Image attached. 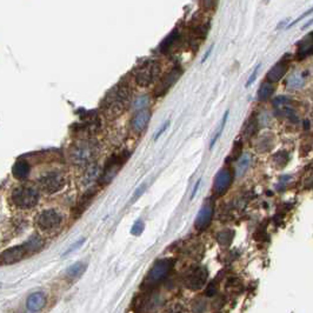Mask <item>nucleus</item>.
I'll list each match as a JSON object with an SVG mask.
<instances>
[{"label": "nucleus", "mask_w": 313, "mask_h": 313, "mask_svg": "<svg viewBox=\"0 0 313 313\" xmlns=\"http://www.w3.org/2000/svg\"><path fill=\"white\" fill-rule=\"evenodd\" d=\"M146 186H148V184L144 183V184H141L140 186L137 188V190H135V192L133 193V202H135L139 197H141V195L144 194V192L146 191V188H148Z\"/></svg>", "instance_id": "nucleus-32"}, {"label": "nucleus", "mask_w": 313, "mask_h": 313, "mask_svg": "<svg viewBox=\"0 0 313 313\" xmlns=\"http://www.w3.org/2000/svg\"><path fill=\"white\" fill-rule=\"evenodd\" d=\"M86 269H88V265H86V264L78 262V263L73 264V265H71L69 269H67L66 274L69 278L77 279V278H80L82 274L85 273Z\"/></svg>", "instance_id": "nucleus-22"}, {"label": "nucleus", "mask_w": 313, "mask_h": 313, "mask_svg": "<svg viewBox=\"0 0 313 313\" xmlns=\"http://www.w3.org/2000/svg\"><path fill=\"white\" fill-rule=\"evenodd\" d=\"M213 218V205L212 204H204L202 209L199 210V212L195 217L194 226L198 231H204L209 227L211 221Z\"/></svg>", "instance_id": "nucleus-14"}, {"label": "nucleus", "mask_w": 313, "mask_h": 313, "mask_svg": "<svg viewBox=\"0 0 313 313\" xmlns=\"http://www.w3.org/2000/svg\"><path fill=\"white\" fill-rule=\"evenodd\" d=\"M11 202L20 210L32 209L39 202V192L30 186L16 187L11 193Z\"/></svg>", "instance_id": "nucleus-4"}, {"label": "nucleus", "mask_w": 313, "mask_h": 313, "mask_svg": "<svg viewBox=\"0 0 313 313\" xmlns=\"http://www.w3.org/2000/svg\"><path fill=\"white\" fill-rule=\"evenodd\" d=\"M304 82L305 80H304L303 74H301L300 72H295L288 78V80H286V86L291 90H298V89L303 88Z\"/></svg>", "instance_id": "nucleus-23"}, {"label": "nucleus", "mask_w": 313, "mask_h": 313, "mask_svg": "<svg viewBox=\"0 0 313 313\" xmlns=\"http://www.w3.org/2000/svg\"><path fill=\"white\" fill-rule=\"evenodd\" d=\"M255 130H257V119H255V117L252 116L251 118L247 120L246 124H245V126L243 129V133L246 138H250L251 135L254 134Z\"/></svg>", "instance_id": "nucleus-27"}, {"label": "nucleus", "mask_w": 313, "mask_h": 313, "mask_svg": "<svg viewBox=\"0 0 313 313\" xmlns=\"http://www.w3.org/2000/svg\"><path fill=\"white\" fill-rule=\"evenodd\" d=\"M98 144L94 140H80L72 145L69 151V158L75 165H86L96 158Z\"/></svg>", "instance_id": "nucleus-3"}, {"label": "nucleus", "mask_w": 313, "mask_h": 313, "mask_svg": "<svg viewBox=\"0 0 313 313\" xmlns=\"http://www.w3.org/2000/svg\"><path fill=\"white\" fill-rule=\"evenodd\" d=\"M63 216L53 209L44 210L37 218V225L41 231H53L62 225Z\"/></svg>", "instance_id": "nucleus-9"}, {"label": "nucleus", "mask_w": 313, "mask_h": 313, "mask_svg": "<svg viewBox=\"0 0 313 313\" xmlns=\"http://www.w3.org/2000/svg\"><path fill=\"white\" fill-rule=\"evenodd\" d=\"M233 236H235V232L231 231V230H225V231L218 233L217 240L222 246H229V245L232 243Z\"/></svg>", "instance_id": "nucleus-26"}, {"label": "nucleus", "mask_w": 313, "mask_h": 313, "mask_svg": "<svg viewBox=\"0 0 313 313\" xmlns=\"http://www.w3.org/2000/svg\"><path fill=\"white\" fill-rule=\"evenodd\" d=\"M259 69H260V65H258L257 67H255V70L253 71V73L251 74V77L248 78V80H247V82H246V88H248V86H250L252 82H253L254 80H255V78H257V74H258V71H259Z\"/></svg>", "instance_id": "nucleus-34"}, {"label": "nucleus", "mask_w": 313, "mask_h": 313, "mask_svg": "<svg viewBox=\"0 0 313 313\" xmlns=\"http://www.w3.org/2000/svg\"><path fill=\"white\" fill-rule=\"evenodd\" d=\"M130 153L123 152L120 154H113L107 159L105 166L103 168V173L99 177V184L100 185H107L110 184L113 178L118 175L120 168L123 167V165L126 163V160L129 159Z\"/></svg>", "instance_id": "nucleus-5"}, {"label": "nucleus", "mask_w": 313, "mask_h": 313, "mask_svg": "<svg viewBox=\"0 0 313 313\" xmlns=\"http://www.w3.org/2000/svg\"><path fill=\"white\" fill-rule=\"evenodd\" d=\"M207 269L204 266H198L195 267L188 273L187 280H186V286L191 290H201L205 282L207 280Z\"/></svg>", "instance_id": "nucleus-12"}, {"label": "nucleus", "mask_w": 313, "mask_h": 313, "mask_svg": "<svg viewBox=\"0 0 313 313\" xmlns=\"http://www.w3.org/2000/svg\"><path fill=\"white\" fill-rule=\"evenodd\" d=\"M30 172H31V166H30L27 161L24 160V159L18 160L12 167L13 177H14V178L19 179V180L27 179L29 176H30Z\"/></svg>", "instance_id": "nucleus-20"}, {"label": "nucleus", "mask_w": 313, "mask_h": 313, "mask_svg": "<svg viewBox=\"0 0 313 313\" xmlns=\"http://www.w3.org/2000/svg\"><path fill=\"white\" fill-rule=\"evenodd\" d=\"M179 38V31L178 30H175L172 31L169 35L165 38V39L161 41V44L159 45V51L161 53H167V52L171 50V48L175 46L176 41L178 40Z\"/></svg>", "instance_id": "nucleus-21"}, {"label": "nucleus", "mask_w": 313, "mask_h": 313, "mask_svg": "<svg viewBox=\"0 0 313 313\" xmlns=\"http://www.w3.org/2000/svg\"><path fill=\"white\" fill-rule=\"evenodd\" d=\"M96 193H97L96 190H89L81 195V198L79 199L78 204L74 206V209H73V217H75V218L80 217L81 214L84 213L86 210H88V207L90 206V204H91L94 194H96Z\"/></svg>", "instance_id": "nucleus-18"}, {"label": "nucleus", "mask_w": 313, "mask_h": 313, "mask_svg": "<svg viewBox=\"0 0 313 313\" xmlns=\"http://www.w3.org/2000/svg\"><path fill=\"white\" fill-rule=\"evenodd\" d=\"M227 118H229V111H226L225 112V115H224V118H222V120H221V124H220V126H219V129L217 130V133L214 134V137L212 138V140H211V144H210V149H212L213 146H214V144H216V143L218 141V139H219L220 137H221V134H222V131H224V129H225V125H226V122H227Z\"/></svg>", "instance_id": "nucleus-28"}, {"label": "nucleus", "mask_w": 313, "mask_h": 313, "mask_svg": "<svg viewBox=\"0 0 313 313\" xmlns=\"http://www.w3.org/2000/svg\"><path fill=\"white\" fill-rule=\"evenodd\" d=\"M312 24H313V19H311V20H310V21H308V22H306V24H305V26H304V27H303V29H301V30H305V29H307V27H308V26H311Z\"/></svg>", "instance_id": "nucleus-39"}, {"label": "nucleus", "mask_w": 313, "mask_h": 313, "mask_svg": "<svg viewBox=\"0 0 313 313\" xmlns=\"http://www.w3.org/2000/svg\"><path fill=\"white\" fill-rule=\"evenodd\" d=\"M233 180L232 173L229 168H221L219 172L217 173L216 178H214L213 183V193L217 197H221L226 192L229 191L230 186H231Z\"/></svg>", "instance_id": "nucleus-11"}, {"label": "nucleus", "mask_w": 313, "mask_h": 313, "mask_svg": "<svg viewBox=\"0 0 313 313\" xmlns=\"http://www.w3.org/2000/svg\"><path fill=\"white\" fill-rule=\"evenodd\" d=\"M183 74V70L179 66L173 67L169 72L166 73L163 78L160 79V81L158 82V85L154 89L153 94L156 98L163 97L171 90L177 81L179 80L180 77Z\"/></svg>", "instance_id": "nucleus-10"}, {"label": "nucleus", "mask_w": 313, "mask_h": 313, "mask_svg": "<svg viewBox=\"0 0 313 313\" xmlns=\"http://www.w3.org/2000/svg\"><path fill=\"white\" fill-rule=\"evenodd\" d=\"M273 106L279 115L284 117L286 119H290L291 122H298V115L293 110V107L290 104V100L286 97H277L273 101Z\"/></svg>", "instance_id": "nucleus-13"}, {"label": "nucleus", "mask_w": 313, "mask_h": 313, "mask_svg": "<svg viewBox=\"0 0 313 313\" xmlns=\"http://www.w3.org/2000/svg\"><path fill=\"white\" fill-rule=\"evenodd\" d=\"M201 183H202V179H198V182L195 183L193 190H192V193H191V199H193L195 197V193H197V191L199 190V186H201Z\"/></svg>", "instance_id": "nucleus-37"}, {"label": "nucleus", "mask_w": 313, "mask_h": 313, "mask_svg": "<svg viewBox=\"0 0 313 313\" xmlns=\"http://www.w3.org/2000/svg\"><path fill=\"white\" fill-rule=\"evenodd\" d=\"M44 246V240L41 239L40 236L35 235L30 237L29 240H26L24 244L19 245V246H13L7 248L2 253V264L3 265H12L20 262L29 255L39 252Z\"/></svg>", "instance_id": "nucleus-2"}, {"label": "nucleus", "mask_w": 313, "mask_h": 313, "mask_svg": "<svg viewBox=\"0 0 313 313\" xmlns=\"http://www.w3.org/2000/svg\"><path fill=\"white\" fill-rule=\"evenodd\" d=\"M160 73V64L154 60H150V62L143 64L139 67L137 72H135V82L141 88H146L151 84H153L159 77Z\"/></svg>", "instance_id": "nucleus-6"}, {"label": "nucleus", "mask_w": 313, "mask_h": 313, "mask_svg": "<svg viewBox=\"0 0 313 313\" xmlns=\"http://www.w3.org/2000/svg\"><path fill=\"white\" fill-rule=\"evenodd\" d=\"M250 164H251L250 154H247V153L243 154V156L239 158L238 164H237V168H236L237 177L243 176L244 173L247 171V168H248V166H250Z\"/></svg>", "instance_id": "nucleus-25"}, {"label": "nucleus", "mask_w": 313, "mask_h": 313, "mask_svg": "<svg viewBox=\"0 0 313 313\" xmlns=\"http://www.w3.org/2000/svg\"><path fill=\"white\" fill-rule=\"evenodd\" d=\"M274 92V86L271 82H263L258 90V100L259 101H265L272 96Z\"/></svg>", "instance_id": "nucleus-24"}, {"label": "nucleus", "mask_w": 313, "mask_h": 313, "mask_svg": "<svg viewBox=\"0 0 313 313\" xmlns=\"http://www.w3.org/2000/svg\"><path fill=\"white\" fill-rule=\"evenodd\" d=\"M312 12H313V9H311L310 11H307V12H305V13L303 14V16H300L299 18H298V19H297V20H296V21H293V22H292V24H290V25H289V27H291V26H293V25H296V24H297V22H299L300 20H303V19H304L305 17H306V16H308V14H311ZM289 27H288V29H289Z\"/></svg>", "instance_id": "nucleus-36"}, {"label": "nucleus", "mask_w": 313, "mask_h": 313, "mask_svg": "<svg viewBox=\"0 0 313 313\" xmlns=\"http://www.w3.org/2000/svg\"><path fill=\"white\" fill-rule=\"evenodd\" d=\"M66 183V177L63 172L59 171H52L47 172L46 175L41 176L38 184L41 190L47 194H53L55 192H58L64 187V185Z\"/></svg>", "instance_id": "nucleus-7"}, {"label": "nucleus", "mask_w": 313, "mask_h": 313, "mask_svg": "<svg viewBox=\"0 0 313 313\" xmlns=\"http://www.w3.org/2000/svg\"><path fill=\"white\" fill-rule=\"evenodd\" d=\"M169 124H171V123H169V122H168V120H167V122H166V123L164 124V125H163V126H161V129H160L159 131H158L156 134H154V140H157V139H158V138H159V137H160V135H161V134H163V133H164V132H165L166 130H167V127L169 126Z\"/></svg>", "instance_id": "nucleus-35"}, {"label": "nucleus", "mask_w": 313, "mask_h": 313, "mask_svg": "<svg viewBox=\"0 0 313 313\" xmlns=\"http://www.w3.org/2000/svg\"><path fill=\"white\" fill-rule=\"evenodd\" d=\"M151 120V112L149 110H143L137 112V115L132 119L131 126L135 132H141L148 127Z\"/></svg>", "instance_id": "nucleus-17"}, {"label": "nucleus", "mask_w": 313, "mask_h": 313, "mask_svg": "<svg viewBox=\"0 0 313 313\" xmlns=\"http://www.w3.org/2000/svg\"><path fill=\"white\" fill-rule=\"evenodd\" d=\"M212 50H213V45H212V46H210V48H209V50H207L206 53L204 54L203 59H202V64H203V63H205V60H206L207 58H209V55L211 54V52H212Z\"/></svg>", "instance_id": "nucleus-38"}, {"label": "nucleus", "mask_w": 313, "mask_h": 313, "mask_svg": "<svg viewBox=\"0 0 313 313\" xmlns=\"http://www.w3.org/2000/svg\"><path fill=\"white\" fill-rule=\"evenodd\" d=\"M144 230H145V222L139 219L137 221H134L133 226L131 227V235L140 236L141 233L144 232Z\"/></svg>", "instance_id": "nucleus-29"}, {"label": "nucleus", "mask_w": 313, "mask_h": 313, "mask_svg": "<svg viewBox=\"0 0 313 313\" xmlns=\"http://www.w3.org/2000/svg\"><path fill=\"white\" fill-rule=\"evenodd\" d=\"M173 265H175V260L171 258L158 260L152 269L150 270L148 276V285H156L165 280L168 273L171 272Z\"/></svg>", "instance_id": "nucleus-8"}, {"label": "nucleus", "mask_w": 313, "mask_h": 313, "mask_svg": "<svg viewBox=\"0 0 313 313\" xmlns=\"http://www.w3.org/2000/svg\"><path fill=\"white\" fill-rule=\"evenodd\" d=\"M84 243H85V238H81L80 240H78L77 243H74L73 245H71V247H69V250H67L66 252H64L63 255H64V257H65V255L72 253V252L79 250V248L82 246V244H84Z\"/></svg>", "instance_id": "nucleus-31"}, {"label": "nucleus", "mask_w": 313, "mask_h": 313, "mask_svg": "<svg viewBox=\"0 0 313 313\" xmlns=\"http://www.w3.org/2000/svg\"><path fill=\"white\" fill-rule=\"evenodd\" d=\"M311 54H313V32L308 33L306 37L299 41L297 51V55L299 59Z\"/></svg>", "instance_id": "nucleus-19"}, {"label": "nucleus", "mask_w": 313, "mask_h": 313, "mask_svg": "<svg viewBox=\"0 0 313 313\" xmlns=\"http://www.w3.org/2000/svg\"><path fill=\"white\" fill-rule=\"evenodd\" d=\"M46 305V295L44 292L31 293L26 300V307L31 312H39Z\"/></svg>", "instance_id": "nucleus-15"}, {"label": "nucleus", "mask_w": 313, "mask_h": 313, "mask_svg": "<svg viewBox=\"0 0 313 313\" xmlns=\"http://www.w3.org/2000/svg\"><path fill=\"white\" fill-rule=\"evenodd\" d=\"M130 97L131 90L126 82H119L118 85L115 86L103 101V107L106 116L110 118H116L122 115L129 105Z\"/></svg>", "instance_id": "nucleus-1"}, {"label": "nucleus", "mask_w": 313, "mask_h": 313, "mask_svg": "<svg viewBox=\"0 0 313 313\" xmlns=\"http://www.w3.org/2000/svg\"><path fill=\"white\" fill-rule=\"evenodd\" d=\"M241 149H243V143H241L240 140H237L235 144V148H233V158H235V160L237 159V158L240 157Z\"/></svg>", "instance_id": "nucleus-33"}, {"label": "nucleus", "mask_w": 313, "mask_h": 313, "mask_svg": "<svg viewBox=\"0 0 313 313\" xmlns=\"http://www.w3.org/2000/svg\"><path fill=\"white\" fill-rule=\"evenodd\" d=\"M148 104H149L148 96H143L140 98H138V99L134 101V110H138V112L143 111V108H144L145 106H148Z\"/></svg>", "instance_id": "nucleus-30"}, {"label": "nucleus", "mask_w": 313, "mask_h": 313, "mask_svg": "<svg viewBox=\"0 0 313 313\" xmlns=\"http://www.w3.org/2000/svg\"><path fill=\"white\" fill-rule=\"evenodd\" d=\"M288 62H286V58H282L280 62L277 63L276 65H274L272 69L269 71V73H267L266 78L269 82L271 84H274V82H277L280 80V79L284 77V74L286 73V71H288Z\"/></svg>", "instance_id": "nucleus-16"}]
</instances>
